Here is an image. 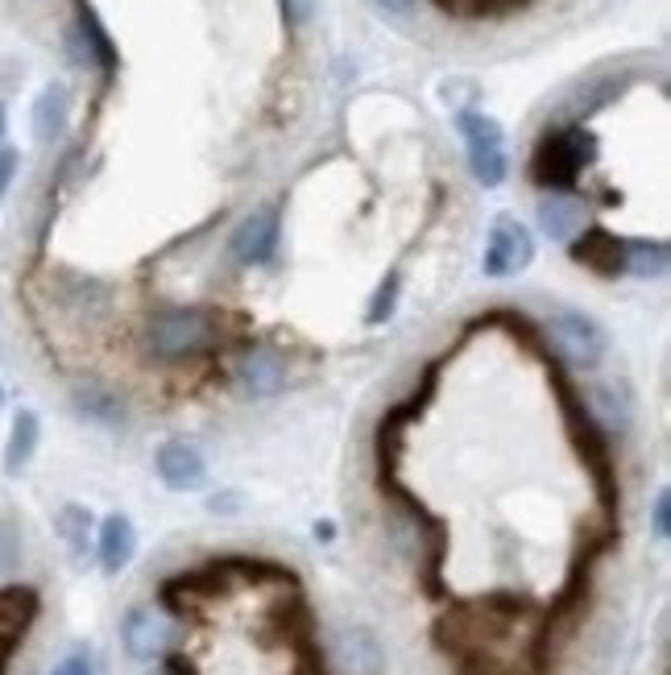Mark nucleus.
<instances>
[{
  "instance_id": "a211bd4d",
  "label": "nucleus",
  "mask_w": 671,
  "mask_h": 675,
  "mask_svg": "<svg viewBox=\"0 0 671 675\" xmlns=\"http://www.w3.org/2000/svg\"><path fill=\"white\" fill-rule=\"evenodd\" d=\"M75 30H79V38H83L88 55H92V67H100L104 76H112V71H116V46H112L109 30L100 25V18L92 13L88 0L75 4Z\"/></svg>"
},
{
  "instance_id": "4be33fe9",
  "label": "nucleus",
  "mask_w": 671,
  "mask_h": 675,
  "mask_svg": "<svg viewBox=\"0 0 671 675\" xmlns=\"http://www.w3.org/2000/svg\"><path fill=\"white\" fill-rule=\"evenodd\" d=\"M626 274L634 278H663L668 274V244L663 241H626Z\"/></svg>"
},
{
  "instance_id": "393cba45",
  "label": "nucleus",
  "mask_w": 671,
  "mask_h": 675,
  "mask_svg": "<svg viewBox=\"0 0 671 675\" xmlns=\"http://www.w3.org/2000/svg\"><path fill=\"white\" fill-rule=\"evenodd\" d=\"M21 560V535L13 523H0V572H13Z\"/></svg>"
},
{
  "instance_id": "ddd939ff",
  "label": "nucleus",
  "mask_w": 671,
  "mask_h": 675,
  "mask_svg": "<svg viewBox=\"0 0 671 675\" xmlns=\"http://www.w3.org/2000/svg\"><path fill=\"white\" fill-rule=\"evenodd\" d=\"M336 651H340V663H344L353 675H382L386 672V651H382L377 634L365 630V626H349V630H340Z\"/></svg>"
},
{
  "instance_id": "6e6552de",
  "label": "nucleus",
  "mask_w": 671,
  "mask_h": 675,
  "mask_svg": "<svg viewBox=\"0 0 671 675\" xmlns=\"http://www.w3.org/2000/svg\"><path fill=\"white\" fill-rule=\"evenodd\" d=\"M170 638H174V630H170V621L162 618L153 605H137V609H129L125 621H121V642H125V651H129L133 659H141V663L167 655Z\"/></svg>"
},
{
  "instance_id": "1a4fd4ad",
  "label": "nucleus",
  "mask_w": 671,
  "mask_h": 675,
  "mask_svg": "<svg viewBox=\"0 0 671 675\" xmlns=\"http://www.w3.org/2000/svg\"><path fill=\"white\" fill-rule=\"evenodd\" d=\"M278 249V211L274 207H258L241 220L232 232V258L241 265H265Z\"/></svg>"
},
{
  "instance_id": "412c9836",
  "label": "nucleus",
  "mask_w": 671,
  "mask_h": 675,
  "mask_svg": "<svg viewBox=\"0 0 671 675\" xmlns=\"http://www.w3.org/2000/svg\"><path fill=\"white\" fill-rule=\"evenodd\" d=\"M58 299H62L67 311L88 319L109 307V286H100L95 278H83V274H67V282L58 286Z\"/></svg>"
},
{
  "instance_id": "39448f33",
  "label": "nucleus",
  "mask_w": 671,
  "mask_h": 675,
  "mask_svg": "<svg viewBox=\"0 0 671 675\" xmlns=\"http://www.w3.org/2000/svg\"><path fill=\"white\" fill-rule=\"evenodd\" d=\"M535 262V237L531 228L519 225L514 216H498L485 241L481 270L485 278H519L526 265Z\"/></svg>"
},
{
  "instance_id": "6ab92c4d",
  "label": "nucleus",
  "mask_w": 671,
  "mask_h": 675,
  "mask_svg": "<svg viewBox=\"0 0 671 675\" xmlns=\"http://www.w3.org/2000/svg\"><path fill=\"white\" fill-rule=\"evenodd\" d=\"M626 92V79L622 76H596V79H589V83H580L577 92L568 95V116L572 121H584V116H593L596 108H605L610 100H617V95Z\"/></svg>"
},
{
  "instance_id": "4468645a",
  "label": "nucleus",
  "mask_w": 671,
  "mask_h": 675,
  "mask_svg": "<svg viewBox=\"0 0 671 675\" xmlns=\"http://www.w3.org/2000/svg\"><path fill=\"white\" fill-rule=\"evenodd\" d=\"M95 551H100V568H104L109 576H116V572L129 568L133 551H137V530H133V523L125 514H109V518L100 523V544H95Z\"/></svg>"
},
{
  "instance_id": "f3484780",
  "label": "nucleus",
  "mask_w": 671,
  "mask_h": 675,
  "mask_svg": "<svg viewBox=\"0 0 671 675\" xmlns=\"http://www.w3.org/2000/svg\"><path fill=\"white\" fill-rule=\"evenodd\" d=\"M37 439H42V423H37L34 411H18L13 414V427H9V444H4V472L9 477H21L30 469L37 451Z\"/></svg>"
},
{
  "instance_id": "0eeeda50",
  "label": "nucleus",
  "mask_w": 671,
  "mask_h": 675,
  "mask_svg": "<svg viewBox=\"0 0 671 675\" xmlns=\"http://www.w3.org/2000/svg\"><path fill=\"white\" fill-rule=\"evenodd\" d=\"M568 244H572V262L584 265V270H593L596 278H617V274H626V241L614 237L610 228L584 225Z\"/></svg>"
},
{
  "instance_id": "473e14b6",
  "label": "nucleus",
  "mask_w": 671,
  "mask_h": 675,
  "mask_svg": "<svg viewBox=\"0 0 671 675\" xmlns=\"http://www.w3.org/2000/svg\"><path fill=\"white\" fill-rule=\"evenodd\" d=\"M0 402H4V390H0Z\"/></svg>"
},
{
  "instance_id": "cd10ccee",
  "label": "nucleus",
  "mask_w": 671,
  "mask_h": 675,
  "mask_svg": "<svg viewBox=\"0 0 671 675\" xmlns=\"http://www.w3.org/2000/svg\"><path fill=\"white\" fill-rule=\"evenodd\" d=\"M50 675H95L92 667V655H83V651H75V655H67L62 663H58Z\"/></svg>"
},
{
  "instance_id": "9d476101",
  "label": "nucleus",
  "mask_w": 671,
  "mask_h": 675,
  "mask_svg": "<svg viewBox=\"0 0 671 675\" xmlns=\"http://www.w3.org/2000/svg\"><path fill=\"white\" fill-rule=\"evenodd\" d=\"M153 469L162 477V485L167 489H200L207 477V465H204V451L195 448V444H186V439H167L158 456H153Z\"/></svg>"
},
{
  "instance_id": "dca6fc26",
  "label": "nucleus",
  "mask_w": 671,
  "mask_h": 675,
  "mask_svg": "<svg viewBox=\"0 0 671 675\" xmlns=\"http://www.w3.org/2000/svg\"><path fill=\"white\" fill-rule=\"evenodd\" d=\"M589 414L605 427H617L626 432L634 419V398L626 381H593L589 386Z\"/></svg>"
},
{
  "instance_id": "f8f14e48",
  "label": "nucleus",
  "mask_w": 671,
  "mask_h": 675,
  "mask_svg": "<svg viewBox=\"0 0 671 675\" xmlns=\"http://www.w3.org/2000/svg\"><path fill=\"white\" fill-rule=\"evenodd\" d=\"M237 381H241L244 394H253V398L278 394L282 386H286V361H282L274 348H249V353L237 361Z\"/></svg>"
},
{
  "instance_id": "423d86ee",
  "label": "nucleus",
  "mask_w": 671,
  "mask_h": 675,
  "mask_svg": "<svg viewBox=\"0 0 671 675\" xmlns=\"http://www.w3.org/2000/svg\"><path fill=\"white\" fill-rule=\"evenodd\" d=\"M42 614V597L30 584H4L0 588V675H9V663L25 642L30 626Z\"/></svg>"
},
{
  "instance_id": "5701e85b",
  "label": "nucleus",
  "mask_w": 671,
  "mask_h": 675,
  "mask_svg": "<svg viewBox=\"0 0 671 675\" xmlns=\"http://www.w3.org/2000/svg\"><path fill=\"white\" fill-rule=\"evenodd\" d=\"M55 526H58V535H62V544L71 547V556L75 560H83L88 556V535H92V514H88V506H62L58 510V518H55Z\"/></svg>"
},
{
  "instance_id": "20e7f679",
  "label": "nucleus",
  "mask_w": 671,
  "mask_h": 675,
  "mask_svg": "<svg viewBox=\"0 0 671 675\" xmlns=\"http://www.w3.org/2000/svg\"><path fill=\"white\" fill-rule=\"evenodd\" d=\"M456 129L465 137L468 146V170H473V179L481 183V187H502L505 183V137H502V125L493 121L489 113H456Z\"/></svg>"
},
{
  "instance_id": "bb28decb",
  "label": "nucleus",
  "mask_w": 671,
  "mask_h": 675,
  "mask_svg": "<svg viewBox=\"0 0 671 675\" xmlns=\"http://www.w3.org/2000/svg\"><path fill=\"white\" fill-rule=\"evenodd\" d=\"M655 535H659V539H668L671 535V493L668 489H659V497H655Z\"/></svg>"
},
{
  "instance_id": "c85d7f7f",
  "label": "nucleus",
  "mask_w": 671,
  "mask_h": 675,
  "mask_svg": "<svg viewBox=\"0 0 671 675\" xmlns=\"http://www.w3.org/2000/svg\"><path fill=\"white\" fill-rule=\"evenodd\" d=\"M282 9H286L291 25H307L316 18V0H282Z\"/></svg>"
},
{
  "instance_id": "aec40b11",
  "label": "nucleus",
  "mask_w": 671,
  "mask_h": 675,
  "mask_svg": "<svg viewBox=\"0 0 671 675\" xmlns=\"http://www.w3.org/2000/svg\"><path fill=\"white\" fill-rule=\"evenodd\" d=\"M75 411L83 414V419H92V423H104V427L125 423V402H121V394H112L109 386H100V381L75 390Z\"/></svg>"
},
{
  "instance_id": "f257e3e1",
  "label": "nucleus",
  "mask_w": 671,
  "mask_h": 675,
  "mask_svg": "<svg viewBox=\"0 0 671 675\" xmlns=\"http://www.w3.org/2000/svg\"><path fill=\"white\" fill-rule=\"evenodd\" d=\"M596 137L584 125H564V129L547 133L539 150L531 158V179L543 191H568L580 179V170L593 162Z\"/></svg>"
},
{
  "instance_id": "c756f323",
  "label": "nucleus",
  "mask_w": 671,
  "mask_h": 675,
  "mask_svg": "<svg viewBox=\"0 0 671 675\" xmlns=\"http://www.w3.org/2000/svg\"><path fill=\"white\" fill-rule=\"evenodd\" d=\"M162 675H200L191 663H186L183 655H167V663H162Z\"/></svg>"
},
{
  "instance_id": "7c9ffc66",
  "label": "nucleus",
  "mask_w": 671,
  "mask_h": 675,
  "mask_svg": "<svg viewBox=\"0 0 671 675\" xmlns=\"http://www.w3.org/2000/svg\"><path fill=\"white\" fill-rule=\"evenodd\" d=\"M377 9H386V13H410L414 0H377Z\"/></svg>"
},
{
  "instance_id": "2f4dec72",
  "label": "nucleus",
  "mask_w": 671,
  "mask_h": 675,
  "mask_svg": "<svg viewBox=\"0 0 671 675\" xmlns=\"http://www.w3.org/2000/svg\"><path fill=\"white\" fill-rule=\"evenodd\" d=\"M0 137H4V108H0Z\"/></svg>"
},
{
  "instance_id": "9b49d317",
  "label": "nucleus",
  "mask_w": 671,
  "mask_h": 675,
  "mask_svg": "<svg viewBox=\"0 0 671 675\" xmlns=\"http://www.w3.org/2000/svg\"><path fill=\"white\" fill-rule=\"evenodd\" d=\"M539 228L547 241L556 244H568L572 237H577L580 228L589 225V216H584V204L580 199H572L568 191H547L539 199Z\"/></svg>"
},
{
  "instance_id": "b1692460",
  "label": "nucleus",
  "mask_w": 671,
  "mask_h": 675,
  "mask_svg": "<svg viewBox=\"0 0 671 675\" xmlns=\"http://www.w3.org/2000/svg\"><path fill=\"white\" fill-rule=\"evenodd\" d=\"M394 302H398V274L382 282V290L373 295V307H369V323H386V316L394 311Z\"/></svg>"
},
{
  "instance_id": "72a5a7b5",
  "label": "nucleus",
  "mask_w": 671,
  "mask_h": 675,
  "mask_svg": "<svg viewBox=\"0 0 671 675\" xmlns=\"http://www.w3.org/2000/svg\"><path fill=\"white\" fill-rule=\"evenodd\" d=\"M158 675H162V672H158Z\"/></svg>"
},
{
  "instance_id": "7ed1b4c3",
  "label": "nucleus",
  "mask_w": 671,
  "mask_h": 675,
  "mask_svg": "<svg viewBox=\"0 0 671 675\" xmlns=\"http://www.w3.org/2000/svg\"><path fill=\"white\" fill-rule=\"evenodd\" d=\"M547 332H551V344L559 348V357L580 365V369H596L610 353L605 328L593 316L577 311V307H551L547 311Z\"/></svg>"
},
{
  "instance_id": "a878e982",
  "label": "nucleus",
  "mask_w": 671,
  "mask_h": 675,
  "mask_svg": "<svg viewBox=\"0 0 671 675\" xmlns=\"http://www.w3.org/2000/svg\"><path fill=\"white\" fill-rule=\"evenodd\" d=\"M18 150L13 146H0V199L9 195V187H13V179H18Z\"/></svg>"
},
{
  "instance_id": "2eb2a0df",
  "label": "nucleus",
  "mask_w": 671,
  "mask_h": 675,
  "mask_svg": "<svg viewBox=\"0 0 671 675\" xmlns=\"http://www.w3.org/2000/svg\"><path fill=\"white\" fill-rule=\"evenodd\" d=\"M67 121H71V95L62 83H46L34 100V137L42 146H55L67 133Z\"/></svg>"
},
{
  "instance_id": "f03ea898",
  "label": "nucleus",
  "mask_w": 671,
  "mask_h": 675,
  "mask_svg": "<svg viewBox=\"0 0 671 675\" xmlns=\"http://www.w3.org/2000/svg\"><path fill=\"white\" fill-rule=\"evenodd\" d=\"M212 340H216V323L207 311H195V307H170L146 319V348L162 361L204 353Z\"/></svg>"
}]
</instances>
